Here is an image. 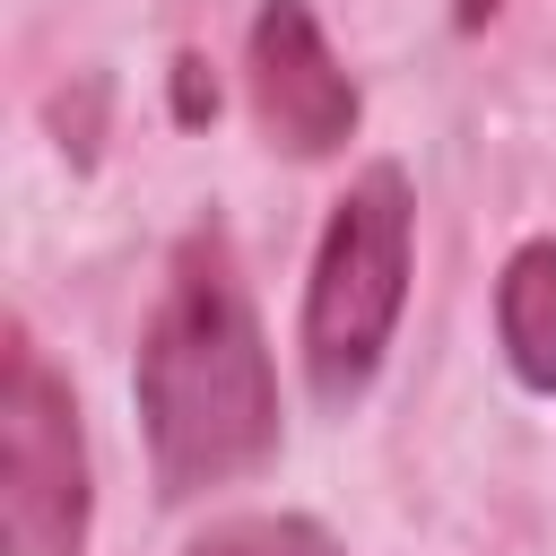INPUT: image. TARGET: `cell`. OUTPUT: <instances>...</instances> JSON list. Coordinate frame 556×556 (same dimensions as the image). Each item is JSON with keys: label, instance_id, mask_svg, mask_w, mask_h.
Here are the masks:
<instances>
[{"label": "cell", "instance_id": "52a82bcc", "mask_svg": "<svg viewBox=\"0 0 556 556\" xmlns=\"http://www.w3.org/2000/svg\"><path fill=\"white\" fill-rule=\"evenodd\" d=\"M208 113H217V78H208V61H200V52H182V61H174V122H191V130H200Z\"/></svg>", "mask_w": 556, "mask_h": 556}, {"label": "cell", "instance_id": "6da1fadb", "mask_svg": "<svg viewBox=\"0 0 556 556\" xmlns=\"http://www.w3.org/2000/svg\"><path fill=\"white\" fill-rule=\"evenodd\" d=\"M130 400H139L148 478L165 504H191L278 460V365H269V330L226 217L182 226V243L165 252Z\"/></svg>", "mask_w": 556, "mask_h": 556}, {"label": "cell", "instance_id": "3957f363", "mask_svg": "<svg viewBox=\"0 0 556 556\" xmlns=\"http://www.w3.org/2000/svg\"><path fill=\"white\" fill-rule=\"evenodd\" d=\"M96 469L78 391L35 348L26 313L0 330V556H87Z\"/></svg>", "mask_w": 556, "mask_h": 556}, {"label": "cell", "instance_id": "ba28073f", "mask_svg": "<svg viewBox=\"0 0 556 556\" xmlns=\"http://www.w3.org/2000/svg\"><path fill=\"white\" fill-rule=\"evenodd\" d=\"M495 9H504V0H452V26H460V35H486Z\"/></svg>", "mask_w": 556, "mask_h": 556}, {"label": "cell", "instance_id": "7a4b0ae2", "mask_svg": "<svg viewBox=\"0 0 556 556\" xmlns=\"http://www.w3.org/2000/svg\"><path fill=\"white\" fill-rule=\"evenodd\" d=\"M408 261H417V191L391 156H374L321 243H313V278H304V321H295V348H304V382L321 408H356L400 339V313H408Z\"/></svg>", "mask_w": 556, "mask_h": 556}, {"label": "cell", "instance_id": "5b68a950", "mask_svg": "<svg viewBox=\"0 0 556 556\" xmlns=\"http://www.w3.org/2000/svg\"><path fill=\"white\" fill-rule=\"evenodd\" d=\"M495 348L521 391H556V235H530L504 252L495 278Z\"/></svg>", "mask_w": 556, "mask_h": 556}, {"label": "cell", "instance_id": "277c9868", "mask_svg": "<svg viewBox=\"0 0 556 556\" xmlns=\"http://www.w3.org/2000/svg\"><path fill=\"white\" fill-rule=\"evenodd\" d=\"M243 96H252V122L278 156L295 165H321L356 139V78L348 61L330 52L313 0H261L252 9V35H243Z\"/></svg>", "mask_w": 556, "mask_h": 556}, {"label": "cell", "instance_id": "8992f818", "mask_svg": "<svg viewBox=\"0 0 556 556\" xmlns=\"http://www.w3.org/2000/svg\"><path fill=\"white\" fill-rule=\"evenodd\" d=\"M182 556H348L313 513H226Z\"/></svg>", "mask_w": 556, "mask_h": 556}]
</instances>
